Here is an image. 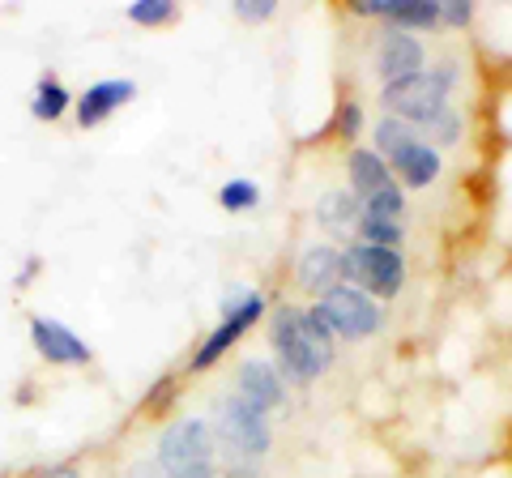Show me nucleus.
Masks as SVG:
<instances>
[{
    "instance_id": "3",
    "label": "nucleus",
    "mask_w": 512,
    "mask_h": 478,
    "mask_svg": "<svg viewBox=\"0 0 512 478\" xmlns=\"http://www.w3.org/2000/svg\"><path fill=\"white\" fill-rule=\"evenodd\" d=\"M453 86V65H444L436 73H414L406 82L384 86V107L406 124H427L444 111V94Z\"/></svg>"
},
{
    "instance_id": "13",
    "label": "nucleus",
    "mask_w": 512,
    "mask_h": 478,
    "mask_svg": "<svg viewBox=\"0 0 512 478\" xmlns=\"http://www.w3.org/2000/svg\"><path fill=\"white\" fill-rule=\"evenodd\" d=\"M346 278V265H342V252L338 248H329V244H320L312 248L308 257L299 261V286L303 291H316L320 299H325L333 286H338Z\"/></svg>"
},
{
    "instance_id": "26",
    "label": "nucleus",
    "mask_w": 512,
    "mask_h": 478,
    "mask_svg": "<svg viewBox=\"0 0 512 478\" xmlns=\"http://www.w3.org/2000/svg\"><path fill=\"white\" fill-rule=\"evenodd\" d=\"M43 478H77V470H73V466H60V470H52V474H43Z\"/></svg>"
},
{
    "instance_id": "7",
    "label": "nucleus",
    "mask_w": 512,
    "mask_h": 478,
    "mask_svg": "<svg viewBox=\"0 0 512 478\" xmlns=\"http://www.w3.org/2000/svg\"><path fill=\"white\" fill-rule=\"evenodd\" d=\"M265 312V299L256 295V291H248V295H239V299H231L227 308H222V321H218V329L205 338V346L192 355V368L197 372H205V368H214V363L227 355L231 350V342H239L244 333L256 325V316Z\"/></svg>"
},
{
    "instance_id": "14",
    "label": "nucleus",
    "mask_w": 512,
    "mask_h": 478,
    "mask_svg": "<svg viewBox=\"0 0 512 478\" xmlns=\"http://www.w3.org/2000/svg\"><path fill=\"white\" fill-rule=\"evenodd\" d=\"M350 184H355L359 201H367V197L384 193V188H393V175H389V167H384L380 154L355 150V154H350Z\"/></svg>"
},
{
    "instance_id": "25",
    "label": "nucleus",
    "mask_w": 512,
    "mask_h": 478,
    "mask_svg": "<svg viewBox=\"0 0 512 478\" xmlns=\"http://www.w3.org/2000/svg\"><path fill=\"white\" fill-rule=\"evenodd\" d=\"M124 478H163V470H158V461H133Z\"/></svg>"
},
{
    "instance_id": "17",
    "label": "nucleus",
    "mask_w": 512,
    "mask_h": 478,
    "mask_svg": "<svg viewBox=\"0 0 512 478\" xmlns=\"http://www.w3.org/2000/svg\"><path fill=\"white\" fill-rule=\"evenodd\" d=\"M402 210H406V201H402V188H384V193L376 197H367L359 205V218H372V222H402Z\"/></svg>"
},
{
    "instance_id": "16",
    "label": "nucleus",
    "mask_w": 512,
    "mask_h": 478,
    "mask_svg": "<svg viewBox=\"0 0 512 478\" xmlns=\"http://www.w3.org/2000/svg\"><path fill=\"white\" fill-rule=\"evenodd\" d=\"M64 107H69V90H64L56 77H43L39 90H35V103H30V111H35V120H60Z\"/></svg>"
},
{
    "instance_id": "9",
    "label": "nucleus",
    "mask_w": 512,
    "mask_h": 478,
    "mask_svg": "<svg viewBox=\"0 0 512 478\" xmlns=\"http://www.w3.org/2000/svg\"><path fill=\"white\" fill-rule=\"evenodd\" d=\"M30 342H35V350L47 363H90V346L73 329H64L60 321H47V316L30 321Z\"/></svg>"
},
{
    "instance_id": "15",
    "label": "nucleus",
    "mask_w": 512,
    "mask_h": 478,
    "mask_svg": "<svg viewBox=\"0 0 512 478\" xmlns=\"http://www.w3.org/2000/svg\"><path fill=\"white\" fill-rule=\"evenodd\" d=\"M316 218L325 222L329 231H355L359 227V201L350 193H325L316 205Z\"/></svg>"
},
{
    "instance_id": "6",
    "label": "nucleus",
    "mask_w": 512,
    "mask_h": 478,
    "mask_svg": "<svg viewBox=\"0 0 512 478\" xmlns=\"http://www.w3.org/2000/svg\"><path fill=\"white\" fill-rule=\"evenodd\" d=\"M316 312L325 316L329 333H342V338H367V333L380 329V308L359 291V286H333V291L316 304Z\"/></svg>"
},
{
    "instance_id": "23",
    "label": "nucleus",
    "mask_w": 512,
    "mask_h": 478,
    "mask_svg": "<svg viewBox=\"0 0 512 478\" xmlns=\"http://www.w3.org/2000/svg\"><path fill=\"white\" fill-rule=\"evenodd\" d=\"M423 129H427V133H436L440 141H453V137H457V116H453V111L444 107L436 120H427V124H423Z\"/></svg>"
},
{
    "instance_id": "24",
    "label": "nucleus",
    "mask_w": 512,
    "mask_h": 478,
    "mask_svg": "<svg viewBox=\"0 0 512 478\" xmlns=\"http://www.w3.org/2000/svg\"><path fill=\"white\" fill-rule=\"evenodd\" d=\"M440 22L466 26L470 22V5H466V0H444V5H440Z\"/></svg>"
},
{
    "instance_id": "1",
    "label": "nucleus",
    "mask_w": 512,
    "mask_h": 478,
    "mask_svg": "<svg viewBox=\"0 0 512 478\" xmlns=\"http://www.w3.org/2000/svg\"><path fill=\"white\" fill-rule=\"evenodd\" d=\"M269 338H274L286 376L295 380H316L333 363V333L316 308H278L269 321Z\"/></svg>"
},
{
    "instance_id": "2",
    "label": "nucleus",
    "mask_w": 512,
    "mask_h": 478,
    "mask_svg": "<svg viewBox=\"0 0 512 478\" xmlns=\"http://www.w3.org/2000/svg\"><path fill=\"white\" fill-rule=\"evenodd\" d=\"M158 470L163 478H214L218 440L205 419H175L158 436Z\"/></svg>"
},
{
    "instance_id": "10",
    "label": "nucleus",
    "mask_w": 512,
    "mask_h": 478,
    "mask_svg": "<svg viewBox=\"0 0 512 478\" xmlns=\"http://www.w3.org/2000/svg\"><path fill=\"white\" fill-rule=\"evenodd\" d=\"M235 393L244 397L248 406H256L265 414V410L282 406V376L274 372V363L244 359V363H239V376H235Z\"/></svg>"
},
{
    "instance_id": "5",
    "label": "nucleus",
    "mask_w": 512,
    "mask_h": 478,
    "mask_svg": "<svg viewBox=\"0 0 512 478\" xmlns=\"http://www.w3.org/2000/svg\"><path fill=\"white\" fill-rule=\"evenodd\" d=\"M346 265V278H355L363 291L372 295H397L406 282V265H402V252L393 248H372V244H355L342 257Z\"/></svg>"
},
{
    "instance_id": "8",
    "label": "nucleus",
    "mask_w": 512,
    "mask_h": 478,
    "mask_svg": "<svg viewBox=\"0 0 512 478\" xmlns=\"http://www.w3.org/2000/svg\"><path fill=\"white\" fill-rule=\"evenodd\" d=\"M376 69L384 77V86L423 73V43L410 39V30H389L384 43H380V52H376Z\"/></svg>"
},
{
    "instance_id": "20",
    "label": "nucleus",
    "mask_w": 512,
    "mask_h": 478,
    "mask_svg": "<svg viewBox=\"0 0 512 478\" xmlns=\"http://www.w3.org/2000/svg\"><path fill=\"white\" fill-rule=\"evenodd\" d=\"M410 137H419V133H414V124L397 120V116H384V120L376 124V141H380V154L397 150V146H402V141H410Z\"/></svg>"
},
{
    "instance_id": "19",
    "label": "nucleus",
    "mask_w": 512,
    "mask_h": 478,
    "mask_svg": "<svg viewBox=\"0 0 512 478\" xmlns=\"http://www.w3.org/2000/svg\"><path fill=\"white\" fill-rule=\"evenodd\" d=\"M128 18L137 26H163L175 18V5L171 0H137V5H128Z\"/></svg>"
},
{
    "instance_id": "4",
    "label": "nucleus",
    "mask_w": 512,
    "mask_h": 478,
    "mask_svg": "<svg viewBox=\"0 0 512 478\" xmlns=\"http://www.w3.org/2000/svg\"><path fill=\"white\" fill-rule=\"evenodd\" d=\"M218 440H222V449H231L235 457H261L269 453V423H265V414L248 406L239 393L231 397H222L218 402Z\"/></svg>"
},
{
    "instance_id": "22",
    "label": "nucleus",
    "mask_w": 512,
    "mask_h": 478,
    "mask_svg": "<svg viewBox=\"0 0 512 478\" xmlns=\"http://www.w3.org/2000/svg\"><path fill=\"white\" fill-rule=\"evenodd\" d=\"M359 124H363V111H359V103H342V116H338V133H342L346 141H355V137H359Z\"/></svg>"
},
{
    "instance_id": "12",
    "label": "nucleus",
    "mask_w": 512,
    "mask_h": 478,
    "mask_svg": "<svg viewBox=\"0 0 512 478\" xmlns=\"http://www.w3.org/2000/svg\"><path fill=\"white\" fill-rule=\"evenodd\" d=\"M389 158H393V171L402 175V180H406L410 188H427V184L440 175V154L431 150L423 137L402 141L397 150H389Z\"/></svg>"
},
{
    "instance_id": "18",
    "label": "nucleus",
    "mask_w": 512,
    "mask_h": 478,
    "mask_svg": "<svg viewBox=\"0 0 512 478\" xmlns=\"http://www.w3.org/2000/svg\"><path fill=\"white\" fill-rule=\"evenodd\" d=\"M218 201H222V210L244 214V210H252V205L261 201V188H256L252 180H227L222 184V193H218Z\"/></svg>"
},
{
    "instance_id": "21",
    "label": "nucleus",
    "mask_w": 512,
    "mask_h": 478,
    "mask_svg": "<svg viewBox=\"0 0 512 478\" xmlns=\"http://www.w3.org/2000/svg\"><path fill=\"white\" fill-rule=\"evenodd\" d=\"M235 13L244 22H265L274 13V0H235Z\"/></svg>"
},
{
    "instance_id": "27",
    "label": "nucleus",
    "mask_w": 512,
    "mask_h": 478,
    "mask_svg": "<svg viewBox=\"0 0 512 478\" xmlns=\"http://www.w3.org/2000/svg\"><path fill=\"white\" fill-rule=\"evenodd\" d=\"M35 269H39V261H30V265H26V269H22V278H18V286H26V282H30V278H35Z\"/></svg>"
},
{
    "instance_id": "11",
    "label": "nucleus",
    "mask_w": 512,
    "mask_h": 478,
    "mask_svg": "<svg viewBox=\"0 0 512 478\" xmlns=\"http://www.w3.org/2000/svg\"><path fill=\"white\" fill-rule=\"evenodd\" d=\"M137 94V86L128 82V77H111V82H94L86 94H82V103H77V124L82 129H94V124H103L111 111L124 107L128 99Z\"/></svg>"
}]
</instances>
